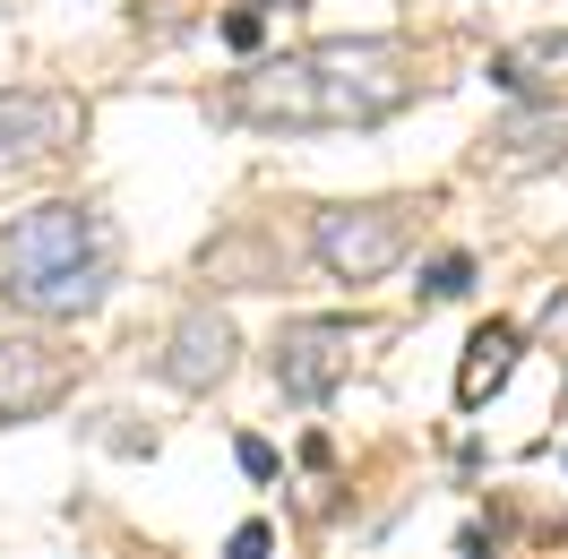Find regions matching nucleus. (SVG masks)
Listing matches in <instances>:
<instances>
[{
	"mask_svg": "<svg viewBox=\"0 0 568 559\" xmlns=\"http://www.w3.org/2000/svg\"><path fill=\"white\" fill-rule=\"evenodd\" d=\"M414 61L396 35H327L302 52H276L224 87V121L250 130H371L414 104Z\"/></svg>",
	"mask_w": 568,
	"mask_h": 559,
	"instance_id": "1",
	"label": "nucleus"
},
{
	"mask_svg": "<svg viewBox=\"0 0 568 559\" xmlns=\"http://www.w3.org/2000/svg\"><path fill=\"white\" fill-rule=\"evenodd\" d=\"M112 258V224L95 207H78V199H43V207L9 215L0 224V302L9 311H27L43 284L78 276V267H104Z\"/></svg>",
	"mask_w": 568,
	"mask_h": 559,
	"instance_id": "2",
	"label": "nucleus"
},
{
	"mask_svg": "<svg viewBox=\"0 0 568 559\" xmlns=\"http://www.w3.org/2000/svg\"><path fill=\"white\" fill-rule=\"evenodd\" d=\"M414 199H354V207H320L311 215V250L336 284H379L388 267H405L414 250Z\"/></svg>",
	"mask_w": 568,
	"mask_h": 559,
	"instance_id": "3",
	"label": "nucleus"
},
{
	"mask_svg": "<svg viewBox=\"0 0 568 559\" xmlns=\"http://www.w3.org/2000/svg\"><path fill=\"white\" fill-rule=\"evenodd\" d=\"M379 345L371 318H284L276 336V387L293 405H327L336 387L354 379V362Z\"/></svg>",
	"mask_w": 568,
	"mask_h": 559,
	"instance_id": "4",
	"label": "nucleus"
},
{
	"mask_svg": "<svg viewBox=\"0 0 568 559\" xmlns=\"http://www.w3.org/2000/svg\"><path fill=\"white\" fill-rule=\"evenodd\" d=\"M87 139V104L52 95V87H0V173H36L61 164Z\"/></svg>",
	"mask_w": 568,
	"mask_h": 559,
	"instance_id": "5",
	"label": "nucleus"
},
{
	"mask_svg": "<svg viewBox=\"0 0 568 559\" xmlns=\"http://www.w3.org/2000/svg\"><path fill=\"white\" fill-rule=\"evenodd\" d=\"M233 362H242V327L224 311H181L173 327H164V353H155V379L181 387V396H215V387L233 379Z\"/></svg>",
	"mask_w": 568,
	"mask_h": 559,
	"instance_id": "6",
	"label": "nucleus"
},
{
	"mask_svg": "<svg viewBox=\"0 0 568 559\" xmlns=\"http://www.w3.org/2000/svg\"><path fill=\"white\" fill-rule=\"evenodd\" d=\"M78 387V353L52 336H0V430L9 421H43Z\"/></svg>",
	"mask_w": 568,
	"mask_h": 559,
	"instance_id": "7",
	"label": "nucleus"
},
{
	"mask_svg": "<svg viewBox=\"0 0 568 559\" xmlns=\"http://www.w3.org/2000/svg\"><path fill=\"white\" fill-rule=\"evenodd\" d=\"M568 155V104L560 95H542V104H517L508 121H491V139H483V164L491 173H551Z\"/></svg>",
	"mask_w": 568,
	"mask_h": 559,
	"instance_id": "8",
	"label": "nucleus"
},
{
	"mask_svg": "<svg viewBox=\"0 0 568 559\" xmlns=\"http://www.w3.org/2000/svg\"><path fill=\"white\" fill-rule=\"evenodd\" d=\"M517 353H526V336L508 327V318H491V327H474V345H465L457 362V405L474 414V405H491L499 387H508V370H517Z\"/></svg>",
	"mask_w": 568,
	"mask_h": 559,
	"instance_id": "9",
	"label": "nucleus"
},
{
	"mask_svg": "<svg viewBox=\"0 0 568 559\" xmlns=\"http://www.w3.org/2000/svg\"><path fill=\"white\" fill-rule=\"evenodd\" d=\"M542 70H568V35H526V43H508V52H491V87H508L517 104H526V87Z\"/></svg>",
	"mask_w": 568,
	"mask_h": 559,
	"instance_id": "10",
	"label": "nucleus"
},
{
	"mask_svg": "<svg viewBox=\"0 0 568 559\" xmlns=\"http://www.w3.org/2000/svg\"><path fill=\"white\" fill-rule=\"evenodd\" d=\"M465 284H474V258H465V250H439L423 267V302H457Z\"/></svg>",
	"mask_w": 568,
	"mask_h": 559,
	"instance_id": "11",
	"label": "nucleus"
},
{
	"mask_svg": "<svg viewBox=\"0 0 568 559\" xmlns=\"http://www.w3.org/2000/svg\"><path fill=\"white\" fill-rule=\"evenodd\" d=\"M534 336H542L551 353H568V284L551 293V302H542V318H534Z\"/></svg>",
	"mask_w": 568,
	"mask_h": 559,
	"instance_id": "12",
	"label": "nucleus"
},
{
	"mask_svg": "<svg viewBox=\"0 0 568 559\" xmlns=\"http://www.w3.org/2000/svg\"><path fill=\"white\" fill-rule=\"evenodd\" d=\"M224 43H233V52H258V43H267V18H258V9H233V18H224Z\"/></svg>",
	"mask_w": 568,
	"mask_h": 559,
	"instance_id": "13",
	"label": "nucleus"
},
{
	"mask_svg": "<svg viewBox=\"0 0 568 559\" xmlns=\"http://www.w3.org/2000/svg\"><path fill=\"white\" fill-rule=\"evenodd\" d=\"M276 551V533H267V525L250 517V525H233V542H224V559H267Z\"/></svg>",
	"mask_w": 568,
	"mask_h": 559,
	"instance_id": "14",
	"label": "nucleus"
},
{
	"mask_svg": "<svg viewBox=\"0 0 568 559\" xmlns=\"http://www.w3.org/2000/svg\"><path fill=\"white\" fill-rule=\"evenodd\" d=\"M233 456H242L250 482H276V448H267V439H233Z\"/></svg>",
	"mask_w": 568,
	"mask_h": 559,
	"instance_id": "15",
	"label": "nucleus"
},
{
	"mask_svg": "<svg viewBox=\"0 0 568 559\" xmlns=\"http://www.w3.org/2000/svg\"><path fill=\"white\" fill-rule=\"evenodd\" d=\"M250 9H311V0H250Z\"/></svg>",
	"mask_w": 568,
	"mask_h": 559,
	"instance_id": "16",
	"label": "nucleus"
}]
</instances>
